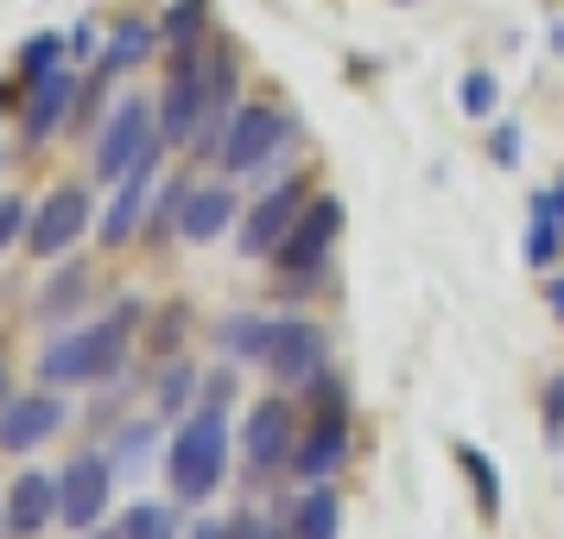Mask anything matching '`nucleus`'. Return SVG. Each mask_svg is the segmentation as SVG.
<instances>
[{"label":"nucleus","instance_id":"obj_8","mask_svg":"<svg viewBox=\"0 0 564 539\" xmlns=\"http://www.w3.org/2000/svg\"><path fill=\"white\" fill-rule=\"evenodd\" d=\"M57 425H64V400H57V394L7 400V407H0V451H7V457H26V451H39Z\"/></svg>","mask_w":564,"mask_h":539},{"label":"nucleus","instance_id":"obj_17","mask_svg":"<svg viewBox=\"0 0 564 539\" xmlns=\"http://www.w3.org/2000/svg\"><path fill=\"white\" fill-rule=\"evenodd\" d=\"M153 39H159V32L147 26V20H128V26H115V39H108V57H102V71H108V77H121V71H140V64L153 57Z\"/></svg>","mask_w":564,"mask_h":539},{"label":"nucleus","instance_id":"obj_39","mask_svg":"<svg viewBox=\"0 0 564 539\" xmlns=\"http://www.w3.org/2000/svg\"><path fill=\"white\" fill-rule=\"evenodd\" d=\"M0 527H7V502H0Z\"/></svg>","mask_w":564,"mask_h":539},{"label":"nucleus","instance_id":"obj_31","mask_svg":"<svg viewBox=\"0 0 564 539\" xmlns=\"http://www.w3.org/2000/svg\"><path fill=\"white\" fill-rule=\"evenodd\" d=\"M229 375H209V381H204V407H223V400H229Z\"/></svg>","mask_w":564,"mask_h":539},{"label":"nucleus","instance_id":"obj_38","mask_svg":"<svg viewBox=\"0 0 564 539\" xmlns=\"http://www.w3.org/2000/svg\"><path fill=\"white\" fill-rule=\"evenodd\" d=\"M558 216H564V184H558Z\"/></svg>","mask_w":564,"mask_h":539},{"label":"nucleus","instance_id":"obj_6","mask_svg":"<svg viewBox=\"0 0 564 539\" xmlns=\"http://www.w3.org/2000/svg\"><path fill=\"white\" fill-rule=\"evenodd\" d=\"M83 229H89V191H83V184H64V191H52V197L39 204V216L26 223V248L39 260H57Z\"/></svg>","mask_w":564,"mask_h":539},{"label":"nucleus","instance_id":"obj_27","mask_svg":"<svg viewBox=\"0 0 564 539\" xmlns=\"http://www.w3.org/2000/svg\"><path fill=\"white\" fill-rule=\"evenodd\" d=\"M184 197H191V184H165V197H159L153 216H147V235H153V241H159V235H165V229H172V223L184 216Z\"/></svg>","mask_w":564,"mask_h":539},{"label":"nucleus","instance_id":"obj_7","mask_svg":"<svg viewBox=\"0 0 564 539\" xmlns=\"http://www.w3.org/2000/svg\"><path fill=\"white\" fill-rule=\"evenodd\" d=\"M336 229H343V204H336V197H311V204L299 209V223L285 229L273 260H280L285 273H311V267L324 260V248L336 241Z\"/></svg>","mask_w":564,"mask_h":539},{"label":"nucleus","instance_id":"obj_29","mask_svg":"<svg viewBox=\"0 0 564 539\" xmlns=\"http://www.w3.org/2000/svg\"><path fill=\"white\" fill-rule=\"evenodd\" d=\"M564 438V375L545 387V444H558Z\"/></svg>","mask_w":564,"mask_h":539},{"label":"nucleus","instance_id":"obj_14","mask_svg":"<svg viewBox=\"0 0 564 539\" xmlns=\"http://www.w3.org/2000/svg\"><path fill=\"white\" fill-rule=\"evenodd\" d=\"M241 451L254 470H273V463L292 457V407L285 400H254L248 425H241Z\"/></svg>","mask_w":564,"mask_h":539},{"label":"nucleus","instance_id":"obj_20","mask_svg":"<svg viewBox=\"0 0 564 539\" xmlns=\"http://www.w3.org/2000/svg\"><path fill=\"white\" fill-rule=\"evenodd\" d=\"M457 470L476 483V502H482V514L495 520L501 514V483H495V470H488V457L476 451V444H457Z\"/></svg>","mask_w":564,"mask_h":539},{"label":"nucleus","instance_id":"obj_32","mask_svg":"<svg viewBox=\"0 0 564 539\" xmlns=\"http://www.w3.org/2000/svg\"><path fill=\"white\" fill-rule=\"evenodd\" d=\"M513 147H520V133H513V128L495 133V159H501V165H513Z\"/></svg>","mask_w":564,"mask_h":539},{"label":"nucleus","instance_id":"obj_13","mask_svg":"<svg viewBox=\"0 0 564 539\" xmlns=\"http://www.w3.org/2000/svg\"><path fill=\"white\" fill-rule=\"evenodd\" d=\"M343 457H349V412H317V425L292 444V470L311 476V483H324L330 470H343Z\"/></svg>","mask_w":564,"mask_h":539},{"label":"nucleus","instance_id":"obj_34","mask_svg":"<svg viewBox=\"0 0 564 539\" xmlns=\"http://www.w3.org/2000/svg\"><path fill=\"white\" fill-rule=\"evenodd\" d=\"M191 539H223V520H204V527H197Z\"/></svg>","mask_w":564,"mask_h":539},{"label":"nucleus","instance_id":"obj_18","mask_svg":"<svg viewBox=\"0 0 564 539\" xmlns=\"http://www.w3.org/2000/svg\"><path fill=\"white\" fill-rule=\"evenodd\" d=\"M273 349V324L267 317H229L223 324V356L229 362H267Z\"/></svg>","mask_w":564,"mask_h":539},{"label":"nucleus","instance_id":"obj_5","mask_svg":"<svg viewBox=\"0 0 564 539\" xmlns=\"http://www.w3.org/2000/svg\"><path fill=\"white\" fill-rule=\"evenodd\" d=\"M108 488H115V463H108L102 451H83V457L57 476V520H64V527H77V533L102 527Z\"/></svg>","mask_w":564,"mask_h":539},{"label":"nucleus","instance_id":"obj_23","mask_svg":"<svg viewBox=\"0 0 564 539\" xmlns=\"http://www.w3.org/2000/svg\"><path fill=\"white\" fill-rule=\"evenodd\" d=\"M552 216H558V197H533V241H527V260H533V267H552V255H558Z\"/></svg>","mask_w":564,"mask_h":539},{"label":"nucleus","instance_id":"obj_40","mask_svg":"<svg viewBox=\"0 0 564 539\" xmlns=\"http://www.w3.org/2000/svg\"><path fill=\"white\" fill-rule=\"evenodd\" d=\"M0 115H7V108H0Z\"/></svg>","mask_w":564,"mask_h":539},{"label":"nucleus","instance_id":"obj_22","mask_svg":"<svg viewBox=\"0 0 564 539\" xmlns=\"http://www.w3.org/2000/svg\"><path fill=\"white\" fill-rule=\"evenodd\" d=\"M20 71H26L32 83L64 71V39H57V32H32L26 45H20Z\"/></svg>","mask_w":564,"mask_h":539},{"label":"nucleus","instance_id":"obj_1","mask_svg":"<svg viewBox=\"0 0 564 539\" xmlns=\"http://www.w3.org/2000/svg\"><path fill=\"white\" fill-rule=\"evenodd\" d=\"M133 324H140V299H121L102 324H89V331L52 343L45 362H39V375H45L52 387H64V381H108V375H121Z\"/></svg>","mask_w":564,"mask_h":539},{"label":"nucleus","instance_id":"obj_28","mask_svg":"<svg viewBox=\"0 0 564 539\" xmlns=\"http://www.w3.org/2000/svg\"><path fill=\"white\" fill-rule=\"evenodd\" d=\"M495 96H501V89H495V77H488V71H469V77H463V108H469V115H488V108H495Z\"/></svg>","mask_w":564,"mask_h":539},{"label":"nucleus","instance_id":"obj_37","mask_svg":"<svg viewBox=\"0 0 564 539\" xmlns=\"http://www.w3.org/2000/svg\"><path fill=\"white\" fill-rule=\"evenodd\" d=\"M0 407H7V362H0Z\"/></svg>","mask_w":564,"mask_h":539},{"label":"nucleus","instance_id":"obj_36","mask_svg":"<svg viewBox=\"0 0 564 539\" xmlns=\"http://www.w3.org/2000/svg\"><path fill=\"white\" fill-rule=\"evenodd\" d=\"M545 299H552V311L564 317V280H552V292H545Z\"/></svg>","mask_w":564,"mask_h":539},{"label":"nucleus","instance_id":"obj_16","mask_svg":"<svg viewBox=\"0 0 564 539\" xmlns=\"http://www.w3.org/2000/svg\"><path fill=\"white\" fill-rule=\"evenodd\" d=\"M229 216H235V191H223V184L191 191L184 197V216H178V235L184 241H216V235L229 229Z\"/></svg>","mask_w":564,"mask_h":539},{"label":"nucleus","instance_id":"obj_3","mask_svg":"<svg viewBox=\"0 0 564 539\" xmlns=\"http://www.w3.org/2000/svg\"><path fill=\"white\" fill-rule=\"evenodd\" d=\"M159 140H165L159 133V108L147 96H128V103L108 115V128L96 133V179H128Z\"/></svg>","mask_w":564,"mask_h":539},{"label":"nucleus","instance_id":"obj_4","mask_svg":"<svg viewBox=\"0 0 564 539\" xmlns=\"http://www.w3.org/2000/svg\"><path fill=\"white\" fill-rule=\"evenodd\" d=\"M285 140H292V121H285L280 108L248 103V108H235L229 115L216 159H223V172H254V165H267V159L280 153Z\"/></svg>","mask_w":564,"mask_h":539},{"label":"nucleus","instance_id":"obj_11","mask_svg":"<svg viewBox=\"0 0 564 539\" xmlns=\"http://www.w3.org/2000/svg\"><path fill=\"white\" fill-rule=\"evenodd\" d=\"M159 153H165V140H159L153 153L140 159V165H133L128 179H121V197H115V204H108V216H102V248H121V241H133V229L147 223V209H153L147 197H153Z\"/></svg>","mask_w":564,"mask_h":539},{"label":"nucleus","instance_id":"obj_2","mask_svg":"<svg viewBox=\"0 0 564 539\" xmlns=\"http://www.w3.org/2000/svg\"><path fill=\"white\" fill-rule=\"evenodd\" d=\"M165 470H172L178 502H209V495H216V483L229 476V419H223V407H204L178 438H172Z\"/></svg>","mask_w":564,"mask_h":539},{"label":"nucleus","instance_id":"obj_21","mask_svg":"<svg viewBox=\"0 0 564 539\" xmlns=\"http://www.w3.org/2000/svg\"><path fill=\"white\" fill-rule=\"evenodd\" d=\"M121 533L128 539H178V520H172L165 502H133L128 520H121Z\"/></svg>","mask_w":564,"mask_h":539},{"label":"nucleus","instance_id":"obj_25","mask_svg":"<svg viewBox=\"0 0 564 539\" xmlns=\"http://www.w3.org/2000/svg\"><path fill=\"white\" fill-rule=\"evenodd\" d=\"M209 20V0H178L172 13H165V26H159V39H172V45H197V32H204Z\"/></svg>","mask_w":564,"mask_h":539},{"label":"nucleus","instance_id":"obj_15","mask_svg":"<svg viewBox=\"0 0 564 539\" xmlns=\"http://www.w3.org/2000/svg\"><path fill=\"white\" fill-rule=\"evenodd\" d=\"M77 77H70V71H52V77H39L32 83V103H26V140H45V133L57 128V121H64V115H70V108H77Z\"/></svg>","mask_w":564,"mask_h":539},{"label":"nucleus","instance_id":"obj_9","mask_svg":"<svg viewBox=\"0 0 564 539\" xmlns=\"http://www.w3.org/2000/svg\"><path fill=\"white\" fill-rule=\"evenodd\" d=\"M267 368L280 375V381H317L324 375V331L305 324V317H280L273 324V349H267Z\"/></svg>","mask_w":564,"mask_h":539},{"label":"nucleus","instance_id":"obj_26","mask_svg":"<svg viewBox=\"0 0 564 539\" xmlns=\"http://www.w3.org/2000/svg\"><path fill=\"white\" fill-rule=\"evenodd\" d=\"M197 368H191V362H172V368H165V381H159V412H184V400H191V394H197Z\"/></svg>","mask_w":564,"mask_h":539},{"label":"nucleus","instance_id":"obj_12","mask_svg":"<svg viewBox=\"0 0 564 539\" xmlns=\"http://www.w3.org/2000/svg\"><path fill=\"white\" fill-rule=\"evenodd\" d=\"M57 520V476L26 470L20 483L7 488V533L13 539H39Z\"/></svg>","mask_w":564,"mask_h":539},{"label":"nucleus","instance_id":"obj_19","mask_svg":"<svg viewBox=\"0 0 564 539\" xmlns=\"http://www.w3.org/2000/svg\"><path fill=\"white\" fill-rule=\"evenodd\" d=\"M336 520H343L336 495L330 488H311L305 502L292 508V539H336Z\"/></svg>","mask_w":564,"mask_h":539},{"label":"nucleus","instance_id":"obj_35","mask_svg":"<svg viewBox=\"0 0 564 539\" xmlns=\"http://www.w3.org/2000/svg\"><path fill=\"white\" fill-rule=\"evenodd\" d=\"M83 539H128V533H121V527H89Z\"/></svg>","mask_w":564,"mask_h":539},{"label":"nucleus","instance_id":"obj_10","mask_svg":"<svg viewBox=\"0 0 564 539\" xmlns=\"http://www.w3.org/2000/svg\"><path fill=\"white\" fill-rule=\"evenodd\" d=\"M299 209H305V184L267 191V197L248 209V223H241V255H280V241H285V229L299 223Z\"/></svg>","mask_w":564,"mask_h":539},{"label":"nucleus","instance_id":"obj_33","mask_svg":"<svg viewBox=\"0 0 564 539\" xmlns=\"http://www.w3.org/2000/svg\"><path fill=\"white\" fill-rule=\"evenodd\" d=\"M70 45H77V57H89V52H96V26H77V32H70Z\"/></svg>","mask_w":564,"mask_h":539},{"label":"nucleus","instance_id":"obj_30","mask_svg":"<svg viewBox=\"0 0 564 539\" xmlns=\"http://www.w3.org/2000/svg\"><path fill=\"white\" fill-rule=\"evenodd\" d=\"M20 229H26V204L20 197H0V255H7V241Z\"/></svg>","mask_w":564,"mask_h":539},{"label":"nucleus","instance_id":"obj_24","mask_svg":"<svg viewBox=\"0 0 564 539\" xmlns=\"http://www.w3.org/2000/svg\"><path fill=\"white\" fill-rule=\"evenodd\" d=\"M83 285H89V267H64V273H57V280L45 285V299H39V311H45V317H64V311H77Z\"/></svg>","mask_w":564,"mask_h":539}]
</instances>
